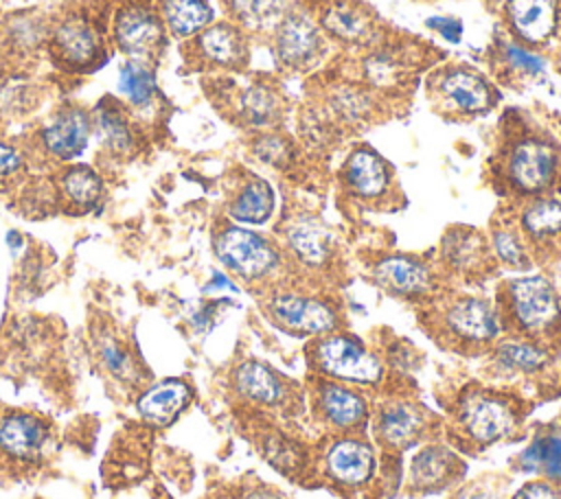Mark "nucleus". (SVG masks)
Instances as JSON below:
<instances>
[{
  "instance_id": "obj_1",
  "label": "nucleus",
  "mask_w": 561,
  "mask_h": 499,
  "mask_svg": "<svg viewBox=\"0 0 561 499\" xmlns=\"http://www.w3.org/2000/svg\"><path fill=\"white\" fill-rule=\"evenodd\" d=\"M524 409L517 396L484 387L467 385L449 405V431L467 449L484 451L497 442L517 436Z\"/></svg>"
},
{
  "instance_id": "obj_2",
  "label": "nucleus",
  "mask_w": 561,
  "mask_h": 499,
  "mask_svg": "<svg viewBox=\"0 0 561 499\" xmlns=\"http://www.w3.org/2000/svg\"><path fill=\"white\" fill-rule=\"evenodd\" d=\"M305 355L309 374L346 383L370 394L383 392L392 381L381 352L344 330H333L311 339Z\"/></svg>"
},
{
  "instance_id": "obj_3",
  "label": "nucleus",
  "mask_w": 561,
  "mask_h": 499,
  "mask_svg": "<svg viewBox=\"0 0 561 499\" xmlns=\"http://www.w3.org/2000/svg\"><path fill=\"white\" fill-rule=\"evenodd\" d=\"M497 311L511 335L543 344H552L561 335V293L541 274L506 280L500 289Z\"/></svg>"
},
{
  "instance_id": "obj_4",
  "label": "nucleus",
  "mask_w": 561,
  "mask_h": 499,
  "mask_svg": "<svg viewBox=\"0 0 561 499\" xmlns=\"http://www.w3.org/2000/svg\"><path fill=\"white\" fill-rule=\"evenodd\" d=\"M311 477L342 495H357L379 477L377 444L364 433H322L311 446Z\"/></svg>"
},
{
  "instance_id": "obj_5",
  "label": "nucleus",
  "mask_w": 561,
  "mask_h": 499,
  "mask_svg": "<svg viewBox=\"0 0 561 499\" xmlns=\"http://www.w3.org/2000/svg\"><path fill=\"white\" fill-rule=\"evenodd\" d=\"M432 335L447 348L465 355L486 352L504 333L497 306L471 293H458L440 304L430 315Z\"/></svg>"
},
{
  "instance_id": "obj_6",
  "label": "nucleus",
  "mask_w": 561,
  "mask_h": 499,
  "mask_svg": "<svg viewBox=\"0 0 561 499\" xmlns=\"http://www.w3.org/2000/svg\"><path fill=\"white\" fill-rule=\"evenodd\" d=\"M436 418L412 394L379 392L370 411V440L388 457H399L434 438Z\"/></svg>"
},
{
  "instance_id": "obj_7",
  "label": "nucleus",
  "mask_w": 561,
  "mask_h": 499,
  "mask_svg": "<svg viewBox=\"0 0 561 499\" xmlns=\"http://www.w3.org/2000/svg\"><path fill=\"white\" fill-rule=\"evenodd\" d=\"M370 392L309 374L307 407L322 433H364L370 422Z\"/></svg>"
},
{
  "instance_id": "obj_8",
  "label": "nucleus",
  "mask_w": 561,
  "mask_h": 499,
  "mask_svg": "<svg viewBox=\"0 0 561 499\" xmlns=\"http://www.w3.org/2000/svg\"><path fill=\"white\" fill-rule=\"evenodd\" d=\"M213 245L219 263L250 285L272 282L285 267V252L274 241L243 225H226Z\"/></svg>"
},
{
  "instance_id": "obj_9",
  "label": "nucleus",
  "mask_w": 561,
  "mask_h": 499,
  "mask_svg": "<svg viewBox=\"0 0 561 499\" xmlns=\"http://www.w3.org/2000/svg\"><path fill=\"white\" fill-rule=\"evenodd\" d=\"M274 326L296 337H322L340 330V313L333 302L318 293L291 287H274L263 302Z\"/></svg>"
},
{
  "instance_id": "obj_10",
  "label": "nucleus",
  "mask_w": 561,
  "mask_h": 499,
  "mask_svg": "<svg viewBox=\"0 0 561 499\" xmlns=\"http://www.w3.org/2000/svg\"><path fill=\"white\" fill-rule=\"evenodd\" d=\"M232 392L254 409L291 418L305 409L302 390L259 359H245L232 370Z\"/></svg>"
},
{
  "instance_id": "obj_11",
  "label": "nucleus",
  "mask_w": 561,
  "mask_h": 499,
  "mask_svg": "<svg viewBox=\"0 0 561 499\" xmlns=\"http://www.w3.org/2000/svg\"><path fill=\"white\" fill-rule=\"evenodd\" d=\"M465 475V460L460 453L440 440H425L414 446L408 462V490L414 495L440 492L460 481Z\"/></svg>"
},
{
  "instance_id": "obj_12",
  "label": "nucleus",
  "mask_w": 561,
  "mask_h": 499,
  "mask_svg": "<svg viewBox=\"0 0 561 499\" xmlns=\"http://www.w3.org/2000/svg\"><path fill=\"white\" fill-rule=\"evenodd\" d=\"M557 173V151L550 142L541 138L519 140L504 166V177L511 190L524 197L541 195L554 179Z\"/></svg>"
},
{
  "instance_id": "obj_13",
  "label": "nucleus",
  "mask_w": 561,
  "mask_h": 499,
  "mask_svg": "<svg viewBox=\"0 0 561 499\" xmlns=\"http://www.w3.org/2000/svg\"><path fill=\"white\" fill-rule=\"evenodd\" d=\"M377 287L401 300H427L438 289L436 269L410 254H386L370 267Z\"/></svg>"
},
{
  "instance_id": "obj_14",
  "label": "nucleus",
  "mask_w": 561,
  "mask_h": 499,
  "mask_svg": "<svg viewBox=\"0 0 561 499\" xmlns=\"http://www.w3.org/2000/svg\"><path fill=\"white\" fill-rule=\"evenodd\" d=\"M283 245L305 269H324L333 260L335 236L327 223L311 214H298L287 221L283 230Z\"/></svg>"
},
{
  "instance_id": "obj_15",
  "label": "nucleus",
  "mask_w": 561,
  "mask_h": 499,
  "mask_svg": "<svg viewBox=\"0 0 561 499\" xmlns=\"http://www.w3.org/2000/svg\"><path fill=\"white\" fill-rule=\"evenodd\" d=\"M489 368L493 374L504 379L535 376L541 374L552 363L550 344L528 339L522 335L500 337L489 350Z\"/></svg>"
},
{
  "instance_id": "obj_16",
  "label": "nucleus",
  "mask_w": 561,
  "mask_h": 499,
  "mask_svg": "<svg viewBox=\"0 0 561 499\" xmlns=\"http://www.w3.org/2000/svg\"><path fill=\"white\" fill-rule=\"evenodd\" d=\"M344 190L364 204H379L390 195L392 173L386 160L373 149H355L342 166Z\"/></svg>"
},
{
  "instance_id": "obj_17",
  "label": "nucleus",
  "mask_w": 561,
  "mask_h": 499,
  "mask_svg": "<svg viewBox=\"0 0 561 499\" xmlns=\"http://www.w3.org/2000/svg\"><path fill=\"white\" fill-rule=\"evenodd\" d=\"M322 50V35L318 26L302 13H285L276 26V57L283 66L294 70L309 68Z\"/></svg>"
},
{
  "instance_id": "obj_18",
  "label": "nucleus",
  "mask_w": 561,
  "mask_h": 499,
  "mask_svg": "<svg viewBox=\"0 0 561 499\" xmlns=\"http://www.w3.org/2000/svg\"><path fill=\"white\" fill-rule=\"evenodd\" d=\"M50 53L57 63L70 70H83L94 66L101 55V39L83 18H66L55 31L50 42Z\"/></svg>"
},
{
  "instance_id": "obj_19",
  "label": "nucleus",
  "mask_w": 561,
  "mask_h": 499,
  "mask_svg": "<svg viewBox=\"0 0 561 499\" xmlns=\"http://www.w3.org/2000/svg\"><path fill=\"white\" fill-rule=\"evenodd\" d=\"M116 46L134 59H149L158 53L164 39L160 20L145 7H127L116 15L114 22Z\"/></svg>"
},
{
  "instance_id": "obj_20",
  "label": "nucleus",
  "mask_w": 561,
  "mask_h": 499,
  "mask_svg": "<svg viewBox=\"0 0 561 499\" xmlns=\"http://www.w3.org/2000/svg\"><path fill=\"white\" fill-rule=\"evenodd\" d=\"M489 260V243L478 230L456 225L445 232L440 243V263L449 274L469 278L480 274Z\"/></svg>"
},
{
  "instance_id": "obj_21",
  "label": "nucleus",
  "mask_w": 561,
  "mask_h": 499,
  "mask_svg": "<svg viewBox=\"0 0 561 499\" xmlns=\"http://www.w3.org/2000/svg\"><path fill=\"white\" fill-rule=\"evenodd\" d=\"M90 138V116L75 105L61 107L42 131L46 151L57 160H72L83 153Z\"/></svg>"
},
{
  "instance_id": "obj_22",
  "label": "nucleus",
  "mask_w": 561,
  "mask_h": 499,
  "mask_svg": "<svg viewBox=\"0 0 561 499\" xmlns=\"http://www.w3.org/2000/svg\"><path fill=\"white\" fill-rule=\"evenodd\" d=\"M517 228L528 245H552L561 239V199L550 195L530 197L519 214Z\"/></svg>"
},
{
  "instance_id": "obj_23",
  "label": "nucleus",
  "mask_w": 561,
  "mask_h": 499,
  "mask_svg": "<svg viewBox=\"0 0 561 499\" xmlns=\"http://www.w3.org/2000/svg\"><path fill=\"white\" fill-rule=\"evenodd\" d=\"M515 466L561 486V429H541L517 453Z\"/></svg>"
},
{
  "instance_id": "obj_24",
  "label": "nucleus",
  "mask_w": 561,
  "mask_h": 499,
  "mask_svg": "<svg viewBox=\"0 0 561 499\" xmlns=\"http://www.w3.org/2000/svg\"><path fill=\"white\" fill-rule=\"evenodd\" d=\"M195 50L199 59L210 66L234 68L245 59V39L232 24H215L199 33Z\"/></svg>"
},
{
  "instance_id": "obj_25",
  "label": "nucleus",
  "mask_w": 561,
  "mask_h": 499,
  "mask_svg": "<svg viewBox=\"0 0 561 499\" xmlns=\"http://www.w3.org/2000/svg\"><path fill=\"white\" fill-rule=\"evenodd\" d=\"M265 431L261 440V453L265 460L276 466L283 475L289 477H311V449L305 442H298L283 429Z\"/></svg>"
},
{
  "instance_id": "obj_26",
  "label": "nucleus",
  "mask_w": 561,
  "mask_h": 499,
  "mask_svg": "<svg viewBox=\"0 0 561 499\" xmlns=\"http://www.w3.org/2000/svg\"><path fill=\"white\" fill-rule=\"evenodd\" d=\"M511 28L526 42H543L557 24V0H511L506 7Z\"/></svg>"
},
{
  "instance_id": "obj_27",
  "label": "nucleus",
  "mask_w": 561,
  "mask_h": 499,
  "mask_svg": "<svg viewBox=\"0 0 561 499\" xmlns=\"http://www.w3.org/2000/svg\"><path fill=\"white\" fill-rule=\"evenodd\" d=\"M438 90L449 107L462 114H478L491 105V92L486 81L471 70H449L440 79Z\"/></svg>"
},
{
  "instance_id": "obj_28",
  "label": "nucleus",
  "mask_w": 561,
  "mask_h": 499,
  "mask_svg": "<svg viewBox=\"0 0 561 499\" xmlns=\"http://www.w3.org/2000/svg\"><path fill=\"white\" fill-rule=\"evenodd\" d=\"M191 387L180 379H167L149 387L136 403L138 414L151 422L164 425L175 418L188 403Z\"/></svg>"
},
{
  "instance_id": "obj_29",
  "label": "nucleus",
  "mask_w": 561,
  "mask_h": 499,
  "mask_svg": "<svg viewBox=\"0 0 561 499\" xmlns=\"http://www.w3.org/2000/svg\"><path fill=\"white\" fill-rule=\"evenodd\" d=\"M274 212V190L272 186L261 177H250L237 195L232 197L228 206V214L237 223L245 225H261L270 221Z\"/></svg>"
},
{
  "instance_id": "obj_30",
  "label": "nucleus",
  "mask_w": 561,
  "mask_h": 499,
  "mask_svg": "<svg viewBox=\"0 0 561 499\" xmlns=\"http://www.w3.org/2000/svg\"><path fill=\"white\" fill-rule=\"evenodd\" d=\"M46 427L28 414H11L0 425V449L11 457H31L44 444Z\"/></svg>"
},
{
  "instance_id": "obj_31",
  "label": "nucleus",
  "mask_w": 561,
  "mask_h": 499,
  "mask_svg": "<svg viewBox=\"0 0 561 499\" xmlns=\"http://www.w3.org/2000/svg\"><path fill=\"white\" fill-rule=\"evenodd\" d=\"M489 252L491 258H495L500 265L511 269H528L533 265L530 258V245L524 239L517 223L500 221L491 228L489 234Z\"/></svg>"
},
{
  "instance_id": "obj_32",
  "label": "nucleus",
  "mask_w": 561,
  "mask_h": 499,
  "mask_svg": "<svg viewBox=\"0 0 561 499\" xmlns=\"http://www.w3.org/2000/svg\"><path fill=\"white\" fill-rule=\"evenodd\" d=\"M213 11L206 0H164L162 20L175 37H191L206 28Z\"/></svg>"
},
{
  "instance_id": "obj_33",
  "label": "nucleus",
  "mask_w": 561,
  "mask_h": 499,
  "mask_svg": "<svg viewBox=\"0 0 561 499\" xmlns=\"http://www.w3.org/2000/svg\"><path fill=\"white\" fill-rule=\"evenodd\" d=\"M94 123L101 140L110 151H116V153L129 151V147L134 144V136L125 118V112L116 103L101 101L94 114Z\"/></svg>"
},
{
  "instance_id": "obj_34",
  "label": "nucleus",
  "mask_w": 561,
  "mask_h": 499,
  "mask_svg": "<svg viewBox=\"0 0 561 499\" xmlns=\"http://www.w3.org/2000/svg\"><path fill=\"white\" fill-rule=\"evenodd\" d=\"M239 109H241V118L248 125H252V127H270L278 118L280 103H278V96H276V92L272 88H267L265 83H252L241 94Z\"/></svg>"
},
{
  "instance_id": "obj_35",
  "label": "nucleus",
  "mask_w": 561,
  "mask_h": 499,
  "mask_svg": "<svg viewBox=\"0 0 561 499\" xmlns=\"http://www.w3.org/2000/svg\"><path fill=\"white\" fill-rule=\"evenodd\" d=\"M64 197L77 208H92L101 199V177L90 166H70L59 179Z\"/></svg>"
},
{
  "instance_id": "obj_36",
  "label": "nucleus",
  "mask_w": 561,
  "mask_h": 499,
  "mask_svg": "<svg viewBox=\"0 0 561 499\" xmlns=\"http://www.w3.org/2000/svg\"><path fill=\"white\" fill-rule=\"evenodd\" d=\"M322 26L333 37H340L344 42H359L370 31L368 18L359 13V9L344 2H335L322 13Z\"/></svg>"
},
{
  "instance_id": "obj_37",
  "label": "nucleus",
  "mask_w": 561,
  "mask_h": 499,
  "mask_svg": "<svg viewBox=\"0 0 561 499\" xmlns=\"http://www.w3.org/2000/svg\"><path fill=\"white\" fill-rule=\"evenodd\" d=\"M232 15L252 31L276 28L285 18L283 0H230Z\"/></svg>"
},
{
  "instance_id": "obj_38",
  "label": "nucleus",
  "mask_w": 561,
  "mask_h": 499,
  "mask_svg": "<svg viewBox=\"0 0 561 499\" xmlns=\"http://www.w3.org/2000/svg\"><path fill=\"white\" fill-rule=\"evenodd\" d=\"M118 88L131 105L145 107L156 94V77L142 61H127L118 72Z\"/></svg>"
},
{
  "instance_id": "obj_39",
  "label": "nucleus",
  "mask_w": 561,
  "mask_h": 499,
  "mask_svg": "<svg viewBox=\"0 0 561 499\" xmlns=\"http://www.w3.org/2000/svg\"><path fill=\"white\" fill-rule=\"evenodd\" d=\"M506 61L511 63V68L519 70V72H526V74H541L546 70V61L541 55L528 50V48H522L517 44H506Z\"/></svg>"
},
{
  "instance_id": "obj_40",
  "label": "nucleus",
  "mask_w": 561,
  "mask_h": 499,
  "mask_svg": "<svg viewBox=\"0 0 561 499\" xmlns=\"http://www.w3.org/2000/svg\"><path fill=\"white\" fill-rule=\"evenodd\" d=\"M511 499H561V486L543 477H535L519 486Z\"/></svg>"
},
{
  "instance_id": "obj_41",
  "label": "nucleus",
  "mask_w": 561,
  "mask_h": 499,
  "mask_svg": "<svg viewBox=\"0 0 561 499\" xmlns=\"http://www.w3.org/2000/svg\"><path fill=\"white\" fill-rule=\"evenodd\" d=\"M366 72L375 83L386 85L397 77V61L388 53H377L366 61Z\"/></svg>"
},
{
  "instance_id": "obj_42",
  "label": "nucleus",
  "mask_w": 561,
  "mask_h": 499,
  "mask_svg": "<svg viewBox=\"0 0 561 499\" xmlns=\"http://www.w3.org/2000/svg\"><path fill=\"white\" fill-rule=\"evenodd\" d=\"M254 153L259 160H263L265 164H280L283 160H287L289 147L278 138V136H263L256 144H254Z\"/></svg>"
},
{
  "instance_id": "obj_43",
  "label": "nucleus",
  "mask_w": 561,
  "mask_h": 499,
  "mask_svg": "<svg viewBox=\"0 0 561 499\" xmlns=\"http://www.w3.org/2000/svg\"><path fill=\"white\" fill-rule=\"evenodd\" d=\"M22 155L20 151L0 138V179H11L22 171Z\"/></svg>"
},
{
  "instance_id": "obj_44",
  "label": "nucleus",
  "mask_w": 561,
  "mask_h": 499,
  "mask_svg": "<svg viewBox=\"0 0 561 499\" xmlns=\"http://www.w3.org/2000/svg\"><path fill=\"white\" fill-rule=\"evenodd\" d=\"M425 26L436 31L440 37H445L447 42H458L462 35V22L451 18V15H434L425 20Z\"/></svg>"
},
{
  "instance_id": "obj_45",
  "label": "nucleus",
  "mask_w": 561,
  "mask_h": 499,
  "mask_svg": "<svg viewBox=\"0 0 561 499\" xmlns=\"http://www.w3.org/2000/svg\"><path fill=\"white\" fill-rule=\"evenodd\" d=\"M101 357H103V361H105V365H107L110 372H114V374H118V376L127 374V370H129V359H127V355H125L114 341L107 339V341L101 344Z\"/></svg>"
},
{
  "instance_id": "obj_46",
  "label": "nucleus",
  "mask_w": 561,
  "mask_h": 499,
  "mask_svg": "<svg viewBox=\"0 0 561 499\" xmlns=\"http://www.w3.org/2000/svg\"><path fill=\"white\" fill-rule=\"evenodd\" d=\"M226 304H230V302L221 298V300H213V302H206V304H202L199 309H195V313L191 315L193 328H195V330H208V328H213L217 313H219L221 306H226Z\"/></svg>"
},
{
  "instance_id": "obj_47",
  "label": "nucleus",
  "mask_w": 561,
  "mask_h": 499,
  "mask_svg": "<svg viewBox=\"0 0 561 499\" xmlns=\"http://www.w3.org/2000/svg\"><path fill=\"white\" fill-rule=\"evenodd\" d=\"M239 499H287V497H285V492H280V490L274 488V486L254 481V484H250V486H245V488L241 490Z\"/></svg>"
},
{
  "instance_id": "obj_48",
  "label": "nucleus",
  "mask_w": 561,
  "mask_h": 499,
  "mask_svg": "<svg viewBox=\"0 0 561 499\" xmlns=\"http://www.w3.org/2000/svg\"><path fill=\"white\" fill-rule=\"evenodd\" d=\"M204 291H206V293H221V291L237 293L239 287H237V282H234L228 274H224V271H213V276H210V280L206 282Z\"/></svg>"
},
{
  "instance_id": "obj_49",
  "label": "nucleus",
  "mask_w": 561,
  "mask_h": 499,
  "mask_svg": "<svg viewBox=\"0 0 561 499\" xmlns=\"http://www.w3.org/2000/svg\"><path fill=\"white\" fill-rule=\"evenodd\" d=\"M454 499H493V492L489 486H484L482 481H476V484H469V486H462Z\"/></svg>"
},
{
  "instance_id": "obj_50",
  "label": "nucleus",
  "mask_w": 561,
  "mask_h": 499,
  "mask_svg": "<svg viewBox=\"0 0 561 499\" xmlns=\"http://www.w3.org/2000/svg\"><path fill=\"white\" fill-rule=\"evenodd\" d=\"M7 243H9L11 252H18V247L22 245V236H20L18 232H9V236H7Z\"/></svg>"
}]
</instances>
